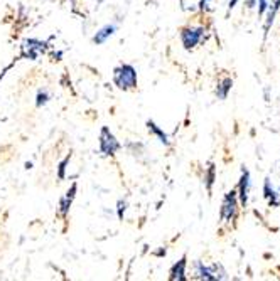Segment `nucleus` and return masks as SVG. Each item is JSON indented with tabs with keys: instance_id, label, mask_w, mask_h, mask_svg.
Listing matches in <instances>:
<instances>
[{
	"instance_id": "nucleus-12",
	"label": "nucleus",
	"mask_w": 280,
	"mask_h": 281,
	"mask_svg": "<svg viewBox=\"0 0 280 281\" xmlns=\"http://www.w3.org/2000/svg\"><path fill=\"white\" fill-rule=\"evenodd\" d=\"M231 88H233V80H231V78H224V80L219 82L218 88H216L218 98L226 100L228 98V93H229V90H231Z\"/></svg>"
},
{
	"instance_id": "nucleus-3",
	"label": "nucleus",
	"mask_w": 280,
	"mask_h": 281,
	"mask_svg": "<svg viewBox=\"0 0 280 281\" xmlns=\"http://www.w3.org/2000/svg\"><path fill=\"white\" fill-rule=\"evenodd\" d=\"M100 150H102L103 155H115L118 150H120V144L115 138V135L108 130V126L102 128V133H100Z\"/></svg>"
},
{
	"instance_id": "nucleus-20",
	"label": "nucleus",
	"mask_w": 280,
	"mask_h": 281,
	"mask_svg": "<svg viewBox=\"0 0 280 281\" xmlns=\"http://www.w3.org/2000/svg\"><path fill=\"white\" fill-rule=\"evenodd\" d=\"M209 2H211V0H201V2H199L201 10H209Z\"/></svg>"
},
{
	"instance_id": "nucleus-14",
	"label": "nucleus",
	"mask_w": 280,
	"mask_h": 281,
	"mask_svg": "<svg viewBox=\"0 0 280 281\" xmlns=\"http://www.w3.org/2000/svg\"><path fill=\"white\" fill-rule=\"evenodd\" d=\"M147 128H149V132H152L154 135L159 138L160 144L169 145V136H167V133H164V130H160V128L155 125L154 122H147Z\"/></svg>"
},
{
	"instance_id": "nucleus-22",
	"label": "nucleus",
	"mask_w": 280,
	"mask_h": 281,
	"mask_svg": "<svg viewBox=\"0 0 280 281\" xmlns=\"http://www.w3.org/2000/svg\"><path fill=\"white\" fill-rule=\"evenodd\" d=\"M278 190H280V188H278Z\"/></svg>"
},
{
	"instance_id": "nucleus-17",
	"label": "nucleus",
	"mask_w": 280,
	"mask_h": 281,
	"mask_svg": "<svg viewBox=\"0 0 280 281\" xmlns=\"http://www.w3.org/2000/svg\"><path fill=\"white\" fill-rule=\"evenodd\" d=\"M48 100H49V94H48V91H39L38 93V101H36V106H43V104L48 103Z\"/></svg>"
},
{
	"instance_id": "nucleus-15",
	"label": "nucleus",
	"mask_w": 280,
	"mask_h": 281,
	"mask_svg": "<svg viewBox=\"0 0 280 281\" xmlns=\"http://www.w3.org/2000/svg\"><path fill=\"white\" fill-rule=\"evenodd\" d=\"M213 182H214V165L211 164L209 170H208V175H206V187H208L209 192H211V187H213Z\"/></svg>"
},
{
	"instance_id": "nucleus-21",
	"label": "nucleus",
	"mask_w": 280,
	"mask_h": 281,
	"mask_svg": "<svg viewBox=\"0 0 280 281\" xmlns=\"http://www.w3.org/2000/svg\"><path fill=\"white\" fill-rule=\"evenodd\" d=\"M238 2H240V0H229V4H228V8H229V10H231V8H235V6H236Z\"/></svg>"
},
{
	"instance_id": "nucleus-8",
	"label": "nucleus",
	"mask_w": 280,
	"mask_h": 281,
	"mask_svg": "<svg viewBox=\"0 0 280 281\" xmlns=\"http://www.w3.org/2000/svg\"><path fill=\"white\" fill-rule=\"evenodd\" d=\"M75 196H76V184H73L71 188L64 194L61 202H59V212H61L63 218H66L68 212H70L71 204H73V200H75Z\"/></svg>"
},
{
	"instance_id": "nucleus-11",
	"label": "nucleus",
	"mask_w": 280,
	"mask_h": 281,
	"mask_svg": "<svg viewBox=\"0 0 280 281\" xmlns=\"http://www.w3.org/2000/svg\"><path fill=\"white\" fill-rule=\"evenodd\" d=\"M263 196H265V199L268 200V204L272 207H278L280 206L278 194L273 190V188H270V180H268V178L265 180V186H263Z\"/></svg>"
},
{
	"instance_id": "nucleus-2",
	"label": "nucleus",
	"mask_w": 280,
	"mask_h": 281,
	"mask_svg": "<svg viewBox=\"0 0 280 281\" xmlns=\"http://www.w3.org/2000/svg\"><path fill=\"white\" fill-rule=\"evenodd\" d=\"M194 270H196V274L197 278L201 280H206V281H214V280H226V271L223 270L221 264H218V262H214V264L211 266H206L203 262H196L194 264Z\"/></svg>"
},
{
	"instance_id": "nucleus-10",
	"label": "nucleus",
	"mask_w": 280,
	"mask_h": 281,
	"mask_svg": "<svg viewBox=\"0 0 280 281\" xmlns=\"http://www.w3.org/2000/svg\"><path fill=\"white\" fill-rule=\"evenodd\" d=\"M115 30H117V26H105L102 27L98 32L95 34V38H93V42L95 44H103L105 40H107L108 38H112V36L115 34Z\"/></svg>"
},
{
	"instance_id": "nucleus-6",
	"label": "nucleus",
	"mask_w": 280,
	"mask_h": 281,
	"mask_svg": "<svg viewBox=\"0 0 280 281\" xmlns=\"http://www.w3.org/2000/svg\"><path fill=\"white\" fill-rule=\"evenodd\" d=\"M44 49H46V42H41L38 39H29L22 46V54L34 61L41 52H44Z\"/></svg>"
},
{
	"instance_id": "nucleus-13",
	"label": "nucleus",
	"mask_w": 280,
	"mask_h": 281,
	"mask_svg": "<svg viewBox=\"0 0 280 281\" xmlns=\"http://www.w3.org/2000/svg\"><path fill=\"white\" fill-rule=\"evenodd\" d=\"M278 7H280V0H275L273 6H268V16H267V20H265V27H263V29H265V38H267V34H268V30H270V26L273 24L275 14H277Z\"/></svg>"
},
{
	"instance_id": "nucleus-1",
	"label": "nucleus",
	"mask_w": 280,
	"mask_h": 281,
	"mask_svg": "<svg viewBox=\"0 0 280 281\" xmlns=\"http://www.w3.org/2000/svg\"><path fill=\"white\" fill-rule=\"evenodd\" d=\"M113 82L123 91L134 90L137 86V71L132 64H122L113 71Z\"/></svg>"
},
{
	"instance_id": "nucleus-4",
	"label": "nucleus",
	"mask_w": 280,
	"mask_h": 281,
	"mask_svg": "<svg viewBox=\"0 0 280 281\" xmlns=\"http://www.w3.org/2000/svg\"><path fill=\"white\" fill-rule=\"evenodd\" d=\"M236 190H231L224 196L221 204V220L223 222H231L238 210V200H236Z\"/></svg>"
},
{
	"instance_id": "nucleus-9",
	"label": "nucleus",
	"mask_w": 280,
	"mask_h": 281,
	"mask_svg": "<svg viewBox=\"0 0 280 281\" xmlns=\"http://www.w3.org/2000/svg\"><path fill=\"white\" fill-rule=\"evenodd\" d=\"M186 264H187V260H186V256H182L181 260H179L176 264L172 266L171 268V276H169V278H171L172 281H184L186 280Z\"/></svg>"
},
{
	"instance_id": "nucleus-16",
	"label": "nucleus",
	"mask_w": 280,
	"mask_h": 281,
	"mask_svg": "<svg viewBox=\"0 0 280 281\" xmlns=\"http://www.w3.org/2000/svg\"><path fill=\"white\" fill-rule=\"evenodd\" d=\"M70 160H71V154H70V155H66V158H64V160H63V162H61V164H59V170H58V177H59V178H61V180H63V178H64V170H66V165H68V164H70Z\"/></svg>"
},
{
	"instance_id": "nucleus-7",
	"label": "nucleus",
	"mask_w": 280,
	"mask_h": 281,
	"mask_svg": "<svg viewBox=\"0 0 280 281\" xmlns=\"http://www.w3.org/2000/svg\"><path fill=\"white\" fill-rule=\"evenodd\" d=\"M238 190H240V202L243 207L248 206V196H250V172L246 168H243L240 184H238Z\"/></svg>"
},
{
	"instance_id": "nucleus-18",
	"label": "nucleus",
	"mask_w": 280,
	"mask_h": 281,
	"mask_svg": "<svg viewBox=\"0 0 280 281\" xmlns=\"http://www.w3.org/2000/svg\"><path fill=\"white\" fill-rule=\"evenodd\" d=\"M125 209H127V202L125 200H118V219H123Z\"/></svg>"
},
{
	"instance_id": "nucleus-5",
	"label": "nucleus",
	"mask_w": 280,
	"mask_h": 281,
	"mask_svg": "<svg viewBox=\"0 0 280 281\" xmlns=\"http://www.w3.org/2000/svg\"><path fill=\"white\" fill-rule=\"evenodd\" d=\"M204 29L203 27H192V29H182L181 30V40H182V46H184L186 49H192L196 48L197 44L203 40V36H204Z\"/></svg>"
},
{
	"instance_id": "nucleus-19",
	"label": "nucleus",
	"mask_w": 280,
	"mask_h": 281,
	"mask_svg": "<svg viewBox=\"0 0 280 281\" xmlns=\"http://www.w3.org/2000/svg\"><path fill=\"white\" fill-rule=\"evenodd\" d=\"M267 8H268V0H258V14L260 16H263Z\"/></svg>"
}]
</instances>
